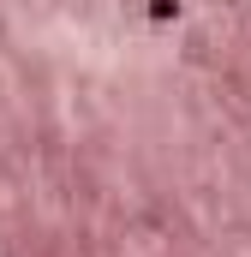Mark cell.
I'll list each match as a JSON object with an SVG mask.
<instances>
[{"label":"cell","mask_w":251,"mask_h":257,"mask_svg":"<svg viewBox=\"0 0 251 257\" xmlns=\"http://www.w3.org/2000/svg\"><path fill=\"white\" fill-rule=\"evenodd\" d=\"M150 12H156V18H174V12H180V0H156Z\"/></svg>","instance_id":"obj_1"}]
</instances>
